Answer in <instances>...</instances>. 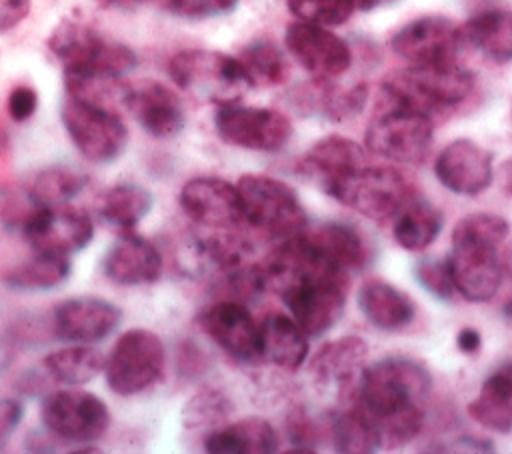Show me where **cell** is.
Instances as JSON below:
<instances>
[{"instance_id":"9a60e30c","label":"cell","mask_w":512,"mask_h":454,"mask_svg":"<svg viewBox=\"0 0 512 454\" xmlns=\"http://www.w3.org/2000/svg\"><path fill=\"white\" fill-rule=\"evenodd\" d=\"M390 48L410 64H448L456 62L464 40L460 24L452 18L428 14L400 26L390 38Z\"/></svg>"},{"instance_id":"484cf974","label":"cell","mask_w":512,"mask_h":454,"mask_svg":"<svg viewBox=\"0 0 512 454\" xmlns=\"http://www.w3.org/2000/svg\"><path fill=\"white\" fill-rule=\"evenodd\" d=\"M202 444L210 454H272L278 450V434L268 420L250 416L214 428Z\"/></svg>"},{"instance_id":"3957f363","label":"cell","mask_w":512,"mask_h":454,"mask_svg":"<svg viewBox=\"0 0 512 454\" xmlns=\"http://www.w3.org/2000/svg\"><path fill=\"white\" fill-rule=\"evenodd\" d=\"M46 46L62 62L64 74L120 80L138 64L136 54L126 44L76 18L60 20Z\"/></svg>"},{"instance_id":"8d00e7d4","label":"cell","mask_w":512,"mask_h":454,"mask_svg":"<svg viewBox=\"0 0 512 454\" xmlns=\"http://www.w3.org/2000/svg\"><path fill=\"white\" fill-rule=\"evenodd\" d=\"M252 86H278L288 80L290 66L284 52L272 40H254L238 56Z\"/></svg>"},{"instance_id":"cb8c5ba5","label":"cell","mask_w":512,"mask_h":454,"mask_svg":"<svg viewBox=\"0 0 512 454\" xmlns=\"http://www.w3.org/2000/svg\"><path fill=\"white\" fill-rule=\"evenodd\" d=\"M356 300L364 318L374 328L384 332H398L406 328L416 316L412 298L382 278L366 280L358 288Z\"/></svg>"},{"instance_id":"4fadbf2b","label":"cell","mask_w":512,"mask_h":454,"mask_svg":"<svg viewBox=\"0 0 512 454\" xmlns=\"http://www.w3.org/2000/svg\"><path fill=\"white\" fill-rule=\"evenodd\" d=\"M40 418L48 432L74 444H90L102 438L110 426L106 402L86 390L48 394L42 400Z\"/></svg>"},{"instance_id":"5b68a950","label":"cell","mask_w":512,"mask_h":454,"mask_svg":"<svg viewBox=\"0 0 512 454\" xmlns=\"http://www.w3.org/2000/svg\"><path fill=\"white\" fill-rule=\"evenodd\" d=\"M168 74L180 90L216 106L234 104L252 88L242 62L218 50H180L168 62Z\"/></svg>"},{"instance_id":"d590c367","label":"cell","mask_w":512,"mask_h":454,"mask_svg":"<svg viewBox=\"0 0 512 454\" xmlns=\"http://www.w3.org/2000/svg\"><path fill=\"white\" fill-rule=\"evenodd\" d=\"M152 204L154 198L146 188L136 184H118L102 196L98 214L104 222L120 230H132L152 210Z\"/></svg>"},{"instance_id":"74e56055","label":"cell","mask_w":512,"mask_h":454,"mask_svg":"<svg viewBox=\"0 0 512 454\" xmlns=\"http://www.w3.org/2000/svg\"><path fill=\"white\" fill-rule=\"evenodd\" d=\"M230 410H232V404H230V400L220 390L206 388V390L198 392L186 404V408H184V424L188 428H202L208 434L214 428L222 426V422L230 414Z\"/></svg>"},{"instance_id":"8fae6325","label":"cell","mask_w":512,"mask_h":454,"mask_svg":"<svg viewBox=\"0 0 512 454\" xmlns=\"http://www.w3.org/2000/svg\"><path fill=\"white\" fill-rule=\"evenodd\" d=\"M498 246L500 242L488 236L454 226L448 266L454 288L468 302H486L498 292L504 272Z\"/></svg>"},{"instance_id":"2e32d148","label":"cell","mask_w":512,"mask_h":454,"mask_svg":"<svg viewBox=\"0 0 512 454\" xmlns=\"http://www.w3.org/2000/svg\"><path fill=\"white\" fill-rule=\"evenodd\" d=\"M284 44L292 58L318 80L338 78L352 64L348 42L326 26L302 20L292 22L286 28Z\"/></svg>"},{"instance_id":"ee69618b","label":"cell","mask_w":512,"mask_h":454,"mask_svg":"<svg viewBox=\"0 0 512 454\" xmlns=\"http://www.w3.org/2000/svg\"><path fill=\"white\" fill-rule=\"evenodd\" d=\"M176 364H178L180 376L194 378V376H202L204 370L208 368V356L194 340H184L178 348Z\"/></svg>"},{"instance_id":"f6af8a7d","label":"cell","mask_w":512,"mask_h":454,"mask_svg":"<svg viewBox=\"0 0 512 454\" xmlns=\"http://www.w3.org/2000/svg\"><path fill=\"white\" fill-rule=\"evenodd\" d=\"M24 416V408L14 398H0V450L8 444L16 426Z\"/></svg>"},{"instance_id":"4dcf8cb0","label":"cell","mask_w":512,"mask_h":454,"mask_svg":"<svg viewBox=\"0 0 512 454\" xmlns=\"http://www.w3.org/2000/svg\"><path fill=\"white\" fill-rule=\"evenodd\" d=\"M86 184L88 174L82 170L54 164L34 172L24 186V194L34 206H58L78 196Z\"/></svg>"},{"instance_id":"b9f144b4","label":"cell","mask_w":512,"mask_h":454,"mask_svg":"<svg viewBox=\"0 0 512 454\" xmlns=\"http://www.w3.org/2000/svg\"><path fill=\"white\" fill-rule=\"evenodd\" d=\"M166 6L176 16L204 20L230 14L238 6V0H168Z\"/></svg>"},{"instance_id":"44dd1931","label":"cell","mask_w":512,"mask_h":454,"mask_svg":"<svg viewBox=\"0 0 512 454\" xmlns=\"http://www.w3.org/2000/svg\"><path fill=\"white\" fill-rule=\"evenodd\" d=\"M122 322V310L102 298H70L54 308V334L66 342H100Z\"/></svg>"},{"instance_id":"d6a6232c","label":"cell","mask_w":512,"mask_h":454,"mask_svg":"<svg viewBox=\"0 0 512 454\" xmlns=\"http://www.w3.org/2000/svg\"><path fill=\"white\" fill-rule=\"evenodd\" d=\"M330 430L334 450L342 454H368L384 446L378 424L356 400L350 408L334 414Z\"/></svg>"},{"instance_id":"603a6c76","label":"cell","mask_w":512,"mask_h":454,"mask_svg":"<svg viewBox=\"0 0 512 454\" xmlns=\"http://www.w3.org/2000/svg\"><path fill=\"white\" fill-rule=\"evenodd\" d=\"M368 344L360 336H342L324 344L310 362V374L322 388H336L346 392L356 390L358 378L364 370Z\"/></svg>"},{"instance_id":"7bdbcfd3","label":"cell","mask_w":512,"mask_h":454,"mask_svg":"<svg viewBox=\"0 0 512 454\" xmlns=\"http://www.w3.org/2000/svg\"><path fill=\"white\" fill-rule=\"evenodd\" d=\"M36 108H38V94L32 86L18 84L10 90L6 100V110L14 122H26L36 112Z\"/></svg>"},{"instance_id":"277c9868","label":"cell","mask_w":512,"mask_h":454,"mask_svg":"<svg viewBox=\"0 0 512 454\" xmlns=\"http://www.w3.org/2000/svg\"><path fill=\"white\" fill-rule=\"evenodd\" d=\"M382 98L430 116L460 104L474 90V74L456 62L410 64L390 72L382 84Z\"/></svg>"},{"instance_id":"9c48e42d","label":"cell","mask_w":512,"mask_h":454,"mask_svg":"<svg viewBox=\"0 0 512 454\" xmlns=\"http://www.w3.org/2000/svg\"><path fill=\"white\" fill-rule=\"evenodd\" d=\"M60 118L76 150L94 164L114 162L128 144L126 124L104 104L68 96L62 102Z\"/></svg>"},{"instance_id":"f907efd6","label":"cell","mask_w":512,"mask_h":454,"mask_svg":"<svg viewBox=\"0 0 512 454\" xmlns=\"http://www.w3.org/2000/svg\"><path fill=\"white\" fill-rule=\"evenodd\" d=\"M352 2H354L356 10H370L378 4V0H352Z\"/></svg>"},{"instance_id":"d4e9b609","label":"cell","mask_w":512,"mask_h":454,"mask_svg":"<svg viewBox=\"0 0 512 454\" xmlns=\"http://www.w3.org/2000/svg\"><path fill=\"white\" fill-rule=\"evenodd\" d=\"M304 168L318 178L324 190L332 182H338L366 166L364 148L346 136H326L308 148L302 158Z\"/></svg>"},{"instance_id":"30bf717a","label":"cell","mask_w":512,"mask_h":454,"mask_svg":"<svg viewBox=\"0 0 512 454\" xmlns=\"http://www.w3.org/2000/svg\"><path fill=\"white\" fill-rule=\"evenodd\" d=\"M164 344L156 332L132 328L124 332L104 362L106 384L118 396H134L150 388L164 370Z\"/></svg>"},{"instance_id":"d6986e66","label":"cell","mask_w":512,"mask_h":454,"mask_svg":"<svg viewBox=\"0 0 512 454\" xmlns=\"http://www.w3.org/2000/svg\"><path fill=\"white\" fill-rule=\"evenodd\" d=\"M180 206L194 222L208 228H232L244 220L238 186L216 178H190L180 190Z\"/></svg>"},{"instance_id":"e0dca14e","label":"cell","mask_w":512,"mask_h":454,"mask_svg":"<svg viewBox=\"0 0 512 454\" xmlns=\"http://www.w3.org/2000/svg\"><path fill=\"white\" fill-rule=\"evenodd\" d=\"M198 322L212 342H216L234 360L256 364L264 358L260 324L254 322L242 302L228 298L218 300L198 316Z\"/></svg>"},{"instance_id":"836d02e7","label":"cell","mask_w":512,"mask_h":454,"mask_svg":"<svg viewBox=\"0 0 512 454\" xmlns=\"http://www.w3.org/2000/svg\"><path fill=\"white\" fill-rule=\"evenodd\" d=\"M72 272V264L66 256L36 252L26 262L14 266L6 276L4 284L14 290L40 292L52 290L68 280Z\"/></svg>"},{"instance_id":"f35d334b","label":"cell","mask_w":512,"mask_h":454,"mask_svg":"<svg viewBox=\"0 0 512 454\" xmlns=\"http://www.w3.org/2000/svg\"><path fill=\"white\" fill-rule=\"evenodd\" d=\"M288 10L302 22L318 26H340L356 10L352 0H286Z\"/></svg>"},{"instance_id":"60d3db41","label":"cell","mask_w":512,"mask_h":454,"mask_svg":"<svg viewBox=\"0 0 512 454\" xmlns=\"http://www.w3.org/2000/svg\"><path fill=\"white\" fill-rule=\"evenodd\" d=\"M286 432L290 442L294 444V448H290L288 452H296V454H310L316 450V442H318V426L314 424V420L306 414L304 408H294L288 418H286Z\"/></svg>"},{"instance_id":"c3c4849f","label":"cell","mask_w":512,"mask_h":454,"mask_svg":"<svg viewBox=\"0 0 512 454\" xmlns=\"http://www.w3.org/2000/svg\"><path fill=\"white\" fill-rule=\"evenodd\" d=\"M102 8H112V10H124L130 12L138 6H142L146 0H94Z\"/></svg>"},{"instance_id":"ba28073f","label":"cell","mask_w":512,"mask_h":454,"mask_svg":"<svg viewBox=\"0 0 512 454\" xmlns=\"http://www.w3.org/2000/svg\"><path fill=\"white\" fill-rule=\"evenodd\" d=\"M236 186L244 220L256 230L282 240L306 230V210L290 184L264 174H244Z\"/></svg>"},{"instance_id":"f546056e","label":"cell","mask_w":512,"mask_h":454,"mask_svg":"<svg viewBox=\"0 0 512 454\" xmlns=\"http://www.w3.org/2000/svg\"><path fill=\"white\" fill-rule=\"evenodd\" d=\"M464 46L494 62L512 60V10H484L460 24Z\"/></svg>"},{"instance_id":"5bb4252c","label":"cell","mask_w":512,"mask_h":454,"mask_svg":"<svg viewBox=\"0 0 512 454\" xmlns=\"http://www.w3.org/2000/svg\"><path fill=\"white\" fill-rule=\"evenodd\" d=\"M22 232L36 252L68 256L92 242L94 224L84 210L66 204L36 206L24 220Z\"/></svg>"},{"instance_id":"681fc988","label":"cell","mask_w":512,"mask_h":454,"mask_svg":"<svg viewBox=\"0 0 512 454\" xmlns=\"http://www.w3.org/2000/svg\"><path fill=\"white\" fill-rule=\"evenodd\" d=\"M502 270L508 274V278L512 280V244L506 246L504 254H502Z\"/></svg>"},{"instance_id":"7dc6e473","label":"cell","mask_w":512,"mask_h":454,"mask_svg":"<svg viewBox=\"0 0 512 454\" xmlns=\"http://www.w3.org/2000/svg\"><path fill=\"white\" fill-rule=\"evenodd\" d=\"M456 346L464 354H478L482 350V334L476 328H460L456 334Z\"/></svg>"},{"instance_id":"1f68e13d","label":"cell","mask_w":512,"mask_h":454,"mask_svg":"<svg viewBox=\"0 0 512 454\" xmlns=\"http://www.w3.org/2000/svg\"><path fill=\"white\" fill-rule=\"evenodd\" d=\"M442 212L424 198H412L394 220V240L410 252L428 248L442 230Z\"/></svg>"},{"instance_id":"83f0119b","label":"cell","mask_w":512,"mask_h":454,"mask_svg":"<svg viewBox=\"0 0 512 454\" xmlns=\"http://www.w3.org/2000/svg\"><path fill=\"white\" fill-rule=\"evenodd\" d=\"M304 234L318 254L348 274L362 270L370 260V248L364 236L350 224L326 222L312 232L304 230Z\"/></svg>"},{"instance_id":"7a4b0ae2","label":"cell","mask_w":512,"mask_h":454,"mask_svg":"<svg viewBox=\"0 0 512 454\" xmlns=\"http://www.w3.org/2000/svg\"><path fill=\"white\" fill-rule=\"evenodd\" d=\"M430 394L432 374L408 356H388L364 366L356 384V402L390 446H402L420 432Z\"/></svg>"},{"instance_id":"ab89813d","label":"cell","mask_w":512,"mask_h":454,"mask_svg":"<svg viewBox=\"0 0 512 454\" xmlns=\"http://www.w3.org/2000/svg\"><path fill=\"white\" fill-rule=\"evenodd\" d=\"M414 278L418 284L438 300H450L454 288L448 258H422L414 264Z\"/></svg>"},{"instance_id":"4316f807","label":"cell","mask_w":512,"mask_h":454,"mask_svg":"<svg viewBox=\"0 0 512 454\" xmlns=\"http://www.w3.org/2000/svg\"><path fill=\"white\" fill-rule=\"evenodd\" d=\"M262 356L274 366L296 372L308 356V334L286 314L270 312L260 322Z\"/></svg>"},{"instance_id":"ffe728a7","label":"cell","mask_w":512,"mask_h":454,"mask_svg":"<svg viewBox=\"0 0 512 454\" xmlns=\"http://www.w3.org/2000/svg\"><path fill=\"white\" fill-rule=\"evenodd\" d=\"M122 102L144 132L154 138L176 136L186 122L180 98L162 82L138 80L124 86Z\"/></svg>"},{"instance_id":"52a82bcc","label":"cell","mask_w":512,"mask_h":454,"mask_svg":"<svg viewBox=\"0 0 512 454\" xmlns=\"http://www.w3.org/2000/svg\"><path fill=\"white\" fill-rule=\"evenodd\" d=\"M432 140L434 124L428 114L386 100L364 132V144L372 154L398 164L424 162Z\"/></svg>"},{"instance_id":"e575fe53","label":"cell","mask_w":512,"mask_h":454,"mask_svg":"<svg viewBox=\"0 0 512 454\" xmlns=\"http://www.w3.org/2000/svg\"><path fill=\"white\" fill-rule=\"evenodd\" d=\"M104 356L100 350L76 344V346H66L60 350L50 352L44 360L42 366L54 378L56 382L62 384H84L90 382L94 376L104 370Z\"/></svg>"},{"instance_id":"7c38bea8","label":"cell","mask_w":512,"mask_h":454,"mask_svg":"<svg viewBox=\"0 0 512 454\" xmlns=\"http://www.w3.org/2000/svg\"><path fill=\"white\" fill-rule=\"evenodd\" d=\"M214 128L226 144L256 152H276L292 138V122L284 112L238 102L216 106Z\"/></svg>"},{"instance_id":"7402d4cb","label":"cell","mask_w":512,"mask_h":454,"mask_svg":"<svg viewBox=\"0 0 512 454\" xmlns=\"http://www.w3.org/2000/svg\"><path fill=\"white\" fill-rule=\"evenodd\" d=\"M102 270L108 280L120 286H144L160 278L162 256L144 236L122 230L120 238L106 252Z\"/></svg>"},{"instance_id":"ac0fdd59","label":"cell","mask_w":512,"mask_h":454,"mask_svg":"<svg viewBox=\"0 0 512 454\" xmlns=\"http://www.w3.org/2000/svg\"><path fill=\"white\" fill-rule=\"evenodd\" d=\"M438 182L454 194H482L494 178V156L470 138H458L442 148L434 162Z\"/></svg>"},{"instance_id":"8992f818","label":"cell","mask_w":512,"mask_h":454,"mask_svg":"<svg viewBox=\"0 0 512 454\" xmlns=\"http://www.w3.org/2000/svg\"><path fill=\"white\" fill-rule=\"evenodd\" d=\"M328 196L358 214L384 222L396 218L400 210L416 198L412 182L392 166H364L358 172L324 188Z\"/></svg>"},{"instance_id":"bcb514c9","label":"cell","mask_w":512,"mask_h":454,"mask_svg":"<svg viewBox=\"0 0 512 454\" xmlns=\"http://www.w3.org/2000/svg\"><path fill=\"white\" fill-rule=\"evenodd\" d=\"M30 0H0V34L14 30L30 14Z\"/></svg>"},{"instance_id":"6da1fadb","label":"cell","mask_w":512,"mask_h":454,"mask_svg":"<svg viewBox=\"0 0 512 454\" xmlns=\"http://www.w3.org/2000/svg\"><path fill=\"white\" fill-rule=\"evenodd\" d=\"M266 282L300 328L316 338L332 330L346 308L348 272L330 264L306 234L284 238L262 264Z\"/></svg>"},{"instance_id":"f1b7e54d","label":"cell","mask_w":512,"mask_h":454,"mask_svg":"<svg viewBox=\"0 0 512 454\" xmlns=\"http://www.w3.org/2000/svg\"><path fill=\"white\" fill-rule=\"evenodd\" d=\"M468 416L500 434L512 430V362L502 364L484 380L476 398L468 402Z\"/></svg>"}]
</instances>
